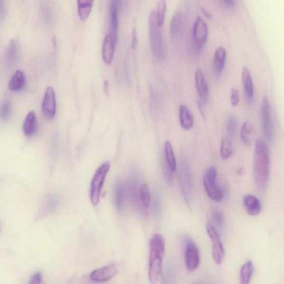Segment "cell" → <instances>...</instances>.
<instances>
[{
    "label": "cell",
    "instance_id": "38",
    "mask_svg": "<svg viewBox=\"0 0 284 284\" xmlns=\"http://www.w3.org/2000/svg\"><path fill=\"white\" fill-rule=\"evenodd\" d=\"M42 280V276L41 273L37 272L31 277L30 283L38 284L41 283Z\"/></svg>",
    "mask_w": 284,
    "mask_h": 284
},
{
    "label": "cell",
    "instance_id": "16",
    "mask_svg": "<svg viewBox=\"0 0 284 284\" xmlns=\"http://www.w3.org/2000/svg\"><path fill=\"white\" fill-rule=\"evenodd\" d=\"M242 82L245 95L249 102H252L254 99V83L249 68L244 67L242 70Z\"/></svg>",
    "mask_w": 284,
    "mask_h": 284
},
{
    "label": "cell",
    "instance_id": "41",
    "mask_svg": "<svg viewBox=\"0 0 284 284\" xmlns=\"http://www.w3.org/2000/svg\"><path fill=\"white\" fill-rule=\"evenodd\" d=\"M6 13L5 5L4 0H0V15L3 17Z\"/></svg>",
    "mask_w": 284,
    "mask_h": 284
},
{
    "label": "cell",
    "instance_id": "17",
    "mask_svg": "<svg viewBox=\"0 0 284 284\" xmlns=\"http://www.w3.org/2000/svg\"><path fill=\"white\" fill-rule=\"evenodd\" d=\"M179 115L180 126L184 130H191L195 124V120L188 106L184 104L180 105L179 107Z\"/></svg>",
    "mask_w": 284,
    "mask_h": 284
},
{
    "label": "cell",
    "instance_id": "27",
    "mask_svg": "<svg viewBox=\"0 0 284 284\" xmlns=\"http://www.w3.org/2000/svg\"><path fill=\"white\" fill-rule=\"evenodd\" d=\"M18 53V45L16 40H13L9 44L6 50V61L10 67L14 66L17 62Z\"/></svg>",
    "mask_w": 284,
    "mask_h": 284
},
{
    "label": "cell",
    "instance_id": "35",
    "mask_svg": "<svg viewBox=\"0 0 284 284\" xmlns=\"http://www.w3.org/2000/svg\"><path fill=\"white\" fill-rule=\"evenodd\" d=\"M240 93L239 90L235 88H232L230 96V102L232 106H236L240 101Z\"/></svg>",
    "mask_w": 284,
    "mask_h": 284
},
{
    "label": "cell",
    "instance_id": "13",
    "mask_svg": "<svg viewBox=\"0 0 284 284\" xmlns=\"http://www.w3.org/2000/svg\"><path fill=\"white\" fill-rule=\"evenodd\" d=\"M195 82L199 98L205 102L208 100L209 88L203 70L198 68L195 72Z\"/></svg>",
    "mask_w": 284,
    "mask_h": 284
},
{
    "label": "cell",
    "instance_id": "26",
    "mask_svg": "<svg viewBox=\"0 0 284 284\" xmlns=\"http://www.w3.org/2000/svg\"><path fill=\"white\" fill-rule=\"evenodd\" d=\"M182 27V16L180 13H176L173 16L170 24L171 35L174 39L177 38L181 34Z\"/></svg>",
    "mask_w": 284,
    "mask_h": 284
},
{
    "label": "cell",
    "instance_id": "15",
    "mask_svg": "<svg viewBox=\"0 0 284 284\" xmlns=\"http://www.w3.org/2000/svg\"><path fill=\"white\" fill-rule=\"evenodd\" d=\"M227 57V52L224 47H219L213 58V68L217 77H220L223 72Z\"/></svg>",
    "mask_w": 284,
    "mask_h": 284
},
{
    "label": "cell",
    "instance_id": "10",
    "mask_svg": "<svg viewBox=\"0 0 284 284\" xmlns=\"http://www.w3.org/2000/svg\"><path fill=\"white\" fill-rule=\"evenodd\" d=\"M43 115L49 120L53 119L56 112V99L54 89L51 86L47 88L42 104Z\"/></svg>",
    "mask_w": 284,
    "mask_h": 284
},
{
    "label": "cell",
    "instance_id": "31",
    "mask_svg": "<svg viewBox=\"0 0 284 284\" xmlns=\"http://www.w3.org/2000/svg\"><path fill=\"white\" fill-rule=\"evenodd\" d=\"M167 9V0H159L156 12L157 21L159 27L162 28L164 22Z\"/></svg>",
    "mask_w": 284,
    "mask_h": 284
},
{
    "label": "cell",
    "instance_id": "40",
    "mask_svg": "<svg viewBox=\"0 0 284 284\" xmlns=\"http://www.w3.org/2000/svg\"><path fill=\"white\" fill-rule=\"evenodd\" d=\"M201 12L206 18L211 19L212 18L211 13L206 8H202Z\"/></svg>",
    "mask_w": 284,
    "mask_h": 284
},
{
    "label": "cell",
    "instance_id": "28",
    "mask_svg": "<svg viewBox=\"0 0 284 284\" xmlns=\"http://www.w3.org/2000/svg\"><path fill=\"white\" fill-rule=\"evenodd\" d=\"M233 148L232 145V138L228 135L223 138L220 148V156L222 159L227 160L233 154Z\"/></svg>",
    "mask_w": 284,
    "mask_h": 284
},
{
    "label": "cell",
    "instance_id": "39",
    "mask_svg": "<svg viewBox=\"0 0 284 284\" xmlns=\"http://www.w3.org/2000/svg\"><path fill=\"white\" fill-rule=\"evenodd\" d=\"M138 46V36L136 29L134 28L132 32V39L131 42V48L135 50Z\"/></svg>",
    "mask_w": 284,
    "mask_h": 284
},
{
    "label": "cell",
    "instance_id": "5",
    "mask_svg": "<svg viewBox=\"0 0 284 284\" xmlns=\"http://www.w3.org/2000/svg\"><path fill=\"white\" fill-rule=\"evenodd\" d=\"M217 171L211 166L206 171L203 177V184L208 197L216 202H220L223 199V192L217 184Z\"/></svg>",
    "mask_w": 284,
    "mask_h": 284
},
{
    "label": "cell",
    "instance_id": "8",
    "mask_svg": "<svg viewBox=\"0 0 284 284\" xmlns=\"http://www.w3.org/2000/svg\"><path fill=\"white\" fill-rule=\"evenodd\" d=\"M261 122L265 137L269 141H272L274 137V128L271 111L270 102L267 96H265L261 107Z\"/></svg>",
    "mask_w": 284,
    "mask_h": 284
},
{
    "label": "cell",
    "instance_id": "14",
    "mask_svg": "<svg viewBox=\"0 0 284 284\" xmlns=\"http://www.w3.org/2000/svg\"><path fill=\"white\" fill-rule=\"evenodd\" d=\"M122 0H111V28L110 34L118 39L119 27V14Z\"/></svg>",
    "mask_w": 284,
    "mask_h": 284
},
{
    "label": "cell",
    "instance_id": "23",
    "mask_svg": "<svg viewBox=\"0 0 284 284\" xmlns=\"http://www.w3.org/2000/svg\"><path fill=\"white\" fill-rule=\"evenodd\" d=\"M26 78L23 72L20 70L16 71L9 82V88L13 92L20 91L25 86Z\"/></svg>",
    "mask_w": 284,
    "mask_h": 284
},
{
    "label": "cell",
    "instance_id": "42",
    "mask_svg": "<svg viewBox=\"0 0 284 284\" xmlns=\"http://www.w3.org/2000/svg\"><path fill=\"white\" fill-rule=\"evenodd\" d=\"M223 2L230 8H233L234 6V0H223Z\"/></svg>",
    "mask_w": 284,
    "mask_h": 284
},
{
    "label": "cell",
    "instance_id": "4",
    "mask_svg": "<svg viewBox=\"0 0 284 284\" xmlns=\"http://www.w3.org/2000/svg\"><path fill=\"white\" fill-rule=\"evenodd\" d=\"M111 164L106 162L97 170L92 178L90 190V198L93 205H98L100 201L101 194L107 174L110 170Z\"/></svg>",
    "mask_w": 284,
    "mask_h": 284
},
{
    "label": "cell",
    "instance_id": "30",
    "mask_svg": "<svg viewBox=\"0 0 284 284\" xmlns=\"http://www.w3.org/2000/svg\"><path fill=\"white\" fill-rule=\"evenodd\" d=\"M139 198L144 208L147 209L151 203V193L149 186L146 183L142 184L139 188Z\"/></svg>",
    "mask_w": 284,
    "mask_h": 284
},
{
    "label": "cell",
    "instance_id": "24",
    "mask_svg": "<svg viewBox=\"0 0 284 284\" xmlns=\"http://www.w3.org/2000/svg\"><path fill=\"white\" fill-rule=\"evenodd\" d=\"M255 130L251 123L247 121L244 122L242 127L241 135L243 144L246 146H250L253 143Z\"/></svg>",
    "mask_w": 284,
    "mask_h": 284
},
{
    "label": "cell",
    "instance_id": "37",
    "mask_svg": "<svg viewBox=\"0 0 284 284\" xmlns=\"http://www.w3.org/2000/svg\"><path fill=\"white\" fill-rule=\"evenodd\" d=\"M41 14L45 21L49 22L51 18V11L48 6H44L42 8Z\"/></svg>",
    "mask_w": 284,
    "mask_h": 284
},
{
    "label": "cell",
    "instance_id": "22",
    "mask_svg": "<svg viewBox=\"0 0 284 284\" xmlns=\"http://www.w3.org/2000/svg\"><path fill=\"white\" fill-rule=\"evenodd\" d=\"M114 199L116 209L121 212L125 204V188L120 180H117L114 185Z\"/></svg>",
    "mask_w": 284,
    "mask_h": 284
},
{
    "label": "cell",
    "instance_id": "9",
    "mask_svg": "<svg viewBox=\"0 0 284 284\" xmlns=\"http://www.w3.org/2000/svg\"><path fill=\"white\" fill-rule=\"evenodd\" d=\"M184 259L185 266L190 271L197 269L200 263V253L197 245L193 241H187L185 245Z\"/></svg>",
    "mask_w": 284,
    "mask_h": 284
},
{
    "label": "cell",
    "instance_id": "12",
    "mask_svg": "<svg viewBox=\"0 0 284 284\" xmlns=\"http://www.w3.org/2000/svg\"><path fill=\"white\" fill-rule=\"evenodd\" d=\"M117 41L118 39L110 33L106 36L104 41H103L102 55L103 61L107 65H110L112 62Z\"/></svg>",
    "mask_w": 284,
    "mask_h": 284
},
{
    "label": "cell",
    "instance_id": "33",
    "mask_svg": "<svg viewBox=\"0 0 284 284\" xmlns=\"http://www.w3.org/2000/svg\"><path fill=\"white\" fill-rule=\"evenodd\" d=\"M12 111L11 102L5 100L0 105V119L3 121H7L10 117Z\"/></svg>",
    "mask_w": 284,
    "mask_h": 284
},
{
    "label": "cell",
    "instance_id": "25",
    "mask_svg": "<svg viewBox=\"0 0 284 284\" xmlns=\"http://www.w3.org/2000/svg\"><path fill=\"white\" fill-rule=\"evenodd\" d=\"M164 153L168 169L171 173H174L177 169V162L172 145L169 140L165 142Z\"/></svg>",
    "mask_w": 284,
    "mask_h": 284
},
{
    "label": "cell",
    "instance_id": "6",
    "mask_svg": "<svg viewBox=\"0 0 284 284\" xmlns=\"http://www.w3.org/2000/svg\"><path fill=\"white\" fill-rule=\"evenodd\" d=\"M206 229L212 244L213 259L217 264H221L224 259L225 251L220 235L214 225L211 223L206 224Z\"/></svg>",
    "mask_w": 284,
    "mask_h": 284
},
{
    "label": "cell",
    "instance_id": "19",
    "mask_svg": "<svg viewBox=\"0 0 284 284\" xmlns=\"http://www.w3.org/2000/svg\"><path fill=\"white\" fill-rule=\"evenodd\" d=\"M180 179L183 196L186 202L189 203L191 182L189 167L186 163L183 165L182 168Z\"/></svg>",
    "mask_w": 284,
    "mask_h": 284
},
{
    "label": "cell",
    "instance_id": "2",
    "mask_svg": "<svg viewBox=\"0 0 284 284\" xmlns=\"http://www.w3.org/2000/svg\"><path fill=\"white\" fill-rule=\"evenodd\" d=\"M150 259L148 277L151 283H157L162 273V263L165 243L162 234L153 235L150 243Z\"/></svg>",
    "mask_w": 284,
    "mask_h": 284
},
{
    "label": "cell",
    "instance_id": "20",
    "mask_svg": "<svg viewBox=\"0 0 284 284\" xmlns=\"http://www.w3.org/2000/svg\"><path fill=\"white\" fill-rule=\"evenodd\" d=\"M94 0H77V11L80 20L85 21L91 15Z\"/></svg>",
    "mask_w": 284,
    "mask_h": 284
},
{
    "label": "cell",
    "instance_id": "29",
    "mask_svg": "<svg viewBox=\"0 0 284 284\" xmlns=\"http://www.w3.org/2000/svg\"><path fill=\"white\" fill-rule=\"evenodd\" d=\"M254 269L253 264L251 261H248L243 265L240 271V280L242 284L250 283Z\"/></svg>",
    "mask_w": 284,
    "mask_h": 284
},
{
    "label": "cell",
    "instance_id": "36",
    "mask_svg": "<svg viewBox=\"0 0 284 284\" xmlns=\"http://www.w3.org/2000/svg\"><path fill=\"white\" fill-rule=\"evenodd\" d=\"M212 218L213 222L216 225L221 227L224 222V215L223 212L221 211L216 210L212 213Z\"/></svg>",
    "mask_w": 284,
    "mask_h": 284
},
{
    "label": "cell",
    "instance_id": "34",
    "mask_svg": "<svg viewBox=\"0 0 284 284\" xmlns=\"http://www.w3.org/2000/svg\"><path fill=\"white\" fill-rule=\"evenodd\" d=\"M237 123L236 117L233 114H230L228 116L227 122V130L228 136L233 138L236 130Z\"/></svg>",
    "mask_w": 284,
    "mask_h": 284
},
{
    "label": "cell",
    "instance_id": "11",
    "mask_svg": "<svg viewBox=\"0 0 284 284\" xmlns=\"http://www.w3.org/2000/svg\"><path fill=\"white\" fill-rule=\"evenodd\" d=\"M117 273V268L114 265H109L93 270L89 278L96 282H105L112 279Z\"/></svg>",
    "mask_w": 284,
    "mask_h": 284
},
{
    "label": "cell",
    "instance_id": "1",
    "mask_svg": "<svg viewBox=\"0 0 284 284\" xmlns=\"http://www.w3.org/2000/svg\"><path fill=\"white\" fill-rule=\"evenodd\" d=\"M254 171L256 189L260 192H264L269 183L270 157L269 148L266 142L262 139L255 141Z\"/></svg>",
    "mask_w": 284,
    "mask_h": 284
},
{
    "label": "cell",
    "instance_id": "21",
    "mask_svg": "<svg viewBox=\"0 0 284 284\" xmlns=\"http://www.w3.org/2000/svg\"><path fill=\"white\" fill-rule=\"evenodd\" d=\"M37 130V118L33 111L30 112L26 117L23 124V131L26 136L31 137Z\"/></svg>",
    "mask_w": 284,
    "mask_h": 284
},
{
    "label": "cell",
    "instance_id": "3",
    "mask_svg": "<svg viewBox=\"0 0 284 284\" xmlns=\"http://www.w3.org/2000/svg\"><path fill=\"white\" fill-rule=\"evenodd\" d=\"M157 23L156 12L153 11L149 18V37L153 55L159 61L165 59V51L162 30Z\"/></svg>",
    "mask_w": 284,
    "mask_h": 284
},
{
    "label": "cell",
    "instance_id": "7",
    "mask_svg": "<svg viewBox=\"0 0 284 284\" xmlns=\"http://www.w3.org/2000/svg\"><path fill=\"white\" fill-rule=\"evenodd\" d=\"M208 37V26L201 17L198 16L193 26V40L194 47L199 53L203 49Z\"/></svg>",
    "mask_w": 284,
    "mask_h": 284
},
{
    "label": "cell",
    "instance_id": "32",
    "mask_svg": "<svg viewBox=\"0 0 284 284\" xmlns=\"http://www.w3.org/2000/svg\"><path fill=\"white\" fill-rule=\"evenodd\" d=\"M59 199L55 196H51L47 198L42 208V215H46L53 211L59 204Z\"/></svg>",
    "mask_w": 284,
    "mask_h": 284
},
{
    "label": "cell",
    "instance_id": "18",
    "mask_svg": "<svg viewBox=\"0 0 284 284\" xmlns=\"http://www.w3.org/2000/svg\"><path fill=\"white\" fill-rule=\"evenodd\" d=\"M243 204L248 214L250 216H257L262 210L261 202L255 196L251 195L245 196L243 199Z\"/></svg>",
    "mask_w": 284,
    "mask_h": 284
}]
</instances>
